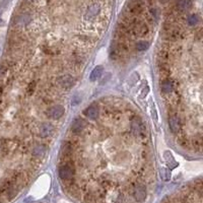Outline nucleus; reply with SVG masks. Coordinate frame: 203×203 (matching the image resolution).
<instances>
[{"instance_id": "1", "label": "nucleus", "mask_w": 203, "mask_h": 203, "mask_svg": "<svg viewBox=\"0 0 203 203\" xmlns=\"http://www.w3.org/2000/svg\"><path fill=\"white\" fill-rule=\"evenodd\" d=\"M59 177L64 182H70L74 177V168L66 161H62L59 165Z\"/></svg>"}, {"instance_id": "2", "label": "nucleus", "mask_w": 203, "mask_h": 203, "mask_svg": "<svg viewBox=\"0 0 203 203\" xmlns=\"http://www.w3.org/2000/svg\"><path fill=\"white\" fill-rule=\"evenodd\" d=\"M132 195L134 196L135 200L138 202H142L146 198V188L143 184H136L132 188Z\"/></svg>"}, {"instance_id": "3", "label": "nucleus", "mask_w": 203, "mask_h": 203, "mask_svg": "<svg viewBox=\"0 0 203 203\" xmlns=\"http://www.w3.org/2000/svg\"><path fill=\"white\" fill-rule=\"evenodd\" d=\"M101 73H102V67H97L95 70H94V72L91 73V76H90V78L91 80H95V78H98V77L101 75Z\"/></svg>"}]
</instances>
